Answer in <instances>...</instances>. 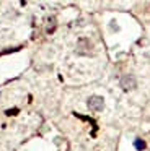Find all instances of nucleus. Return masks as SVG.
<instances>
[{
  "label": "nucleus",
  "instance_id": "1",
  "mask_svg": "<svg viewBox=\"0 0 150 151\" xmlns=\"http://www.w3.org/2000/svg\"><path fill=\"white\" fill-rule=\"evenodd\" d=\"M119 85H121V88H122L124 91H132V89L137 88V80H135V76H134V75L127 73V75L121 76Z\"/></svg>",
  "mask_w": 150,
  "mask_h": 151
},
{
  "label": "nucleus",
  "instance_id": "2",
  "mask_svg": "<svg viewBox=\"0 0 150 151\" xmlns=\"http://www.w3.org/2000/svg\"><path fill=\"white\" fill-rule=\"evenodd\" d=\"M91 50H93V44L90 42V39H87V37H82V39H78L77 54H80V55H90Z\"/></svg>",
  "mask_w": 150,
  "mask_h": 151
},
{
  "label": "nucleus",
  "instance_id": "3",
  "mask_svg": "<svg viewBox=\"0 0 150 151\" xmlns=\"http://www.w3.org/2000/svg\"><path fill=\"white\" fill-rule=\"evenodd\" d=\"M87 104H88V109H90V111L101 112L104 109V99L101 98V96H91Z\"/></svg>",
  "mask_w": 150,
  "mask_h": 151
},
{
  "label": "nucleus",
  "instance_id": "4",
  "mask_svg": "<svg viewBox=\"0 0 150 151\" xmlns=\"http://www.w3.org/2000/svg\"><path fill=\"white\" fill-rule=\"evenodd\" d=\"M55 24H57V23H55V18H54V17H51V18L47 20V26H46V31H47L49 34H51V33H54Z\"/></svg>",
  "mask_w": 150,
  "mask_h": 151
},
{
  "label": "nucleus",
  "instance_id": "5",
  "mask_svg": "<svg viewBox=\"0 0 150 151\" xmlns=\"http://www.w3.org/2000/svg\"><path fill=\"white\" fill-rule=\"evenodd\" d=\"M134 146H135L137 151H143V150H145V141H142L140 138H135V141H134Z\"/></svg>",
  "mask_w": 150,
  "mask_h": 151
}]
</instances>
